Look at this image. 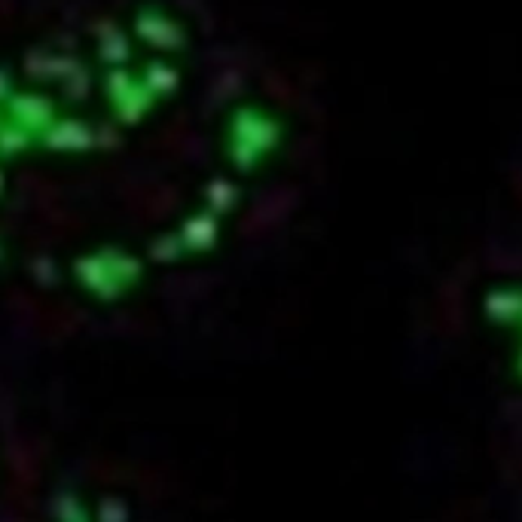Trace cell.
<instances>
[{
    "label": "cell",
    "mask_w": 522,
    "mask_h": 522,
    "mask_svg": "<svg viewBox=\"0 0 522 522\" xmlns=\"http://www.w3.org/2000/svg\"><path fill=\"white\" fill-rule=\"evenodd\" d=\"M293 117L175 0H92L0 40V284L113 308L211 263L272 186Z\"/></svg>",
    "instance_id": "obj_1"
},
{
    "label": "cell",
    "mask_w": 522,
    "mask_h": 522,
    "mask_svg": "<svg viewBox=\"0 0 522 522\" xmlns=\"http://www.w3.org/2000/svg\"><path fill=\"white\" fill-rule=\"evenodd\" d=\"M40 522H159L128 495L101 486H68L46 501Z\"/></svg>",
    "instance_id": "obj_2"
},
{
    "label": "cell",
    "mask_w": 522,
    "mask_h": 522,
    "mask_svg": "<svg viewBox=\"0 0 522 522\" xmlns=\"http://www.w3.org/2000/svg\"><path fill=\"white\" fill-rule=\"evenodd\" d=\"M483 315L513 376L522 382V281L492 284L483 299Z\"/></svg>",
    "instance_id": "obj_3"
}]
</instances>
